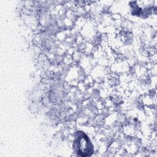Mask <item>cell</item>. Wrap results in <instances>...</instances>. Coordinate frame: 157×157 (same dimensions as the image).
<instances>
[{"label":"cell","instance_id":"1","mask_svg":"<svg viewBox=\"0 0 157 157\" xmlns=\"http://www.w3.org/2000/svg\"><path fill=\"white\" fill-rule=\"evenodd\" d=\"M73 147L77 155L80 156H90L94 153L93 145L88 136L83 132H77L76 137H74Z\"/></svg>","mask_w":157,"mask_h":157}]
</instances>
